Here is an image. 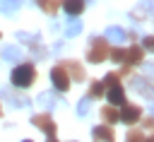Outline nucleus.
<instances>
[{
	"label": "nucleus",
	"mask_w": 154,
	"mask_h": 142,
	"mask_svg": "<svg viewBox=\"0 0 154 142\" xmlns=\"http://www.w3.org/2000/svg\"><path fill=\"white\" fill-rule=\"evenodd\" d=\"M63 10L75 19V17H79L84 12V0H63Z\"/></svg>",
	"instance_id": "f8f14e48"
},
{
	"label": "nucleus",
	"mask_w": 154,
	"mask_h": 142,
	"mask_svg": "<svg viewBox=\"0 0 154 142\" xmlns=\"http://www.w3.org/2000/svg\"><path fill=\"white\" fill-rule=\"evenodd\" d=\"M144 142H154V135H152V137H147V140H144Z\"/></svg>",
	"instance_id": "cd10ccee"
},
{
	"label": "nucleus",
	"mask_w": 154,
	"mask_h": 142,
	"mask_svg": "<svg viewBox=\"0 0 154 142\" xmlns=\"http://www.w3.org/2000/svg\"><path fill=\"white\" fill-rule=\"evenodd\" d=\"M108 58H113L116 63H123V60H125V48H120V46H116V48H111V53H108Z\"/></svg>",
	"instance_id": "6ab92c4d"
},
{
	"label": "nucleus",
	"mask_w": 154,
	"mask_h": 142,
	"mask_svg": "<svg viewBox=\"0 0 154 142\" xmlns=\"http://www.w3.org/2000/svg\"><path fill=\"white\" fill-rule=\"evenodd\" d=\"M24 142H31V140H24Z\"/></svg>",
	"instance_id": "c756f323"
},
{
	"label": "nucleus",
	"mask_w": 154,
	"mask_h": 142,
	"mask_svg": "<svg viewBox=\"0 0 154 142\" xmlns=\"http://www.w3.org/2000/svg\"><path fill=\"white\" fill-rule=\"evenodd\" d=\"M103 39H106V41H113V43L118 46V43H123V41L128 39V31H125V29H120V26H108Z\"/></svg>",
	"instance_id": "ddd939ff"
},
{
	"label": "nucleus",
	"mask_w": 154,
	"mask_h": 142,
	"mask_svg": "<svg viewBox=\"0 0 154 142\" xmlns=\"http://www.w3.org/2000/svg\"><path fill=\"white\" fill-rule=\"evenodd\" d=\"M19 7V0H0V10L2 12H14Z\"/></svg>",
	"instance_id": "aec40b11"
},
{
	"label": "nucleus",
	"mask_w": 154,
	"mask_h": 142,
	"mask_svg": "<svg viewBox=\"0 0 154 142\" xmlns=\"http://www.w3.org/2000/svg\"><path fill=\"white\" fill-rule=\"evenodd\" d=\"M132 89H135V91H140L144 99L154 101V87H152L144 77H132Z\"/></svg>",
	"instance_id": "0eeeda50"
},
{
	"label": "nucleus",
	"mask_w": 154,
	"mask_h": 142,
	"mask_svg": "<svg viewBox=\"0 0 154 142\" xmlns=\"http://www.w3.org/2000/svg\"><path fill=\"white\" fill-rule=\"evenodd\" d=\"M79 31H82V22H79V19L75 17V19H72V22L67 24V29H65V34H67V36H77Z\"/></svg>",
	"instance_id": "a211bd4d"
},
{
	"label": "nucleus",
	"mask_w": 154,
	"mask_h": 142,
	"mask_svg": "<svg viewBox=\"0 0 154 142\" xmlns=\"http://www.w3.org/2000/svg\"><path fill=\"white\" fill-rule=\"evenodd\" d=\"M31 123L38 128V130H43L46 135H55V120H53V116L48 113V111H41V113H36V116H31Z\"/></svg>",
	"instance_id": "20e7f679"
},
{
	"label": "nucleus",
	"mask_w": 154,
	"mask_h": 142,
	"mask_svg": "<svg viewBox=\"0 0 154 142\" xmlns=\"http://www.w3.org/2000/svg\"><path fill=\"white\" fill-rule=\"evenodd\" d=\"M106 96H108L111 106H123L125 103V89L120 87V82L113 84V87H106Z\"/></svg>",
	"instance_id": "423d86ee"
},
{
	"label": "nucleus",
	"mask_w": 154,
	"mask_h": 142,
	"mask_svg": "<svg viewBox=\"0 0 154 142\" xmlns=\"http://www.w3.org/2000/svg\"><path fill=\"white\" fill-rule=\"evenodd\" d=\"M48 142H58V140H55V135H48Z\"/></svg>",
	"instance_id": "bb28decb"
},
{
	"label": "nucleus",
	"mask_w": 154,
	"mask_h": 142,
	"mask_svg": "<svg viewBox=\"0 0 154 142\" xmlns=\"http://www.w3.org/2000/svg\"><path fill=\"white\" fill-rule=\"evenodd\" d=\"M10 79H12V84H14V87L26 89V87H31V84H34V79H36V67H34L31 63H19V65H14V70H12Z\"/></svg>",
	"instance_id": "f257e3e1"
},
{
	"label": "nucleus",
	"mask_w": 154,
	"mask_h": 142,
	"mask_svg": "<svg viewBox=\"0 0 154 142\" xmlns=\"http://www.w3.org/2000/svg\"><path fill=\"white\" fill-rule=\"evenodd\" d=\"M2 58L10 60V63H19V60H22V51H19L17 46H5V48H2Z\"/></svg>",
	"instance_id": "2eb2a0df"
},
{
	"label": "nucleus",
	"mask_w": 154,
	"mask_h": 142,
	"mask_svg": "<svg viewBox=\"0 0 154 142\" xmlns=\"http://www.w3.org/2000/svg\"><path fill=\"white\" fill-rule=\"evenodd\" d=\"M144 70H147V75H149V77H154V65H147Z\"/></svg>",
	"instance_id": "a878e982"
},
{
	"label": "nucleus",
	"mask_w": 154,
	"mask_h": 142,
	"mask_svg": "<svg viewBox=\"0 0 154 142\" xmlns=\"http://www.w3.org/2000/svg\"><path fill=\"white\" fill-rule=\"evenodd\" d=\"M51 82H53L55 91H67L72 79H70V75H67V70H65L63 65H55V67L51 70Z\"/></svg>",
	"instance_id": "7ed1b4c3"
},
{
	"label": "nucleus",
	"mask_w": 154,
	"mask_h": 142,
	"mask_svg": "<svg viewBox=\"0 0 154 142\" xmlns=\"http://www.w3.org/2000/svg\"><path fill=\"white\" fill-rule=\"evenodd\" d=\"M101 84H103V87H113V84H118V72H108L106 79H103Z\"/></svg>",
	"instance_id": "b1692460"
},
{
	"label": "nucleus",
	"mask_w": 154,
	"mask_h": 142,
	"mask_svg": "<svg viewBox=\"0 0 154 142\" xmlns=\"http://www.w3.org/2000/svg\"><path fill=\"white\" fill-rule=\"evenodd\" d=\"M113 130H111V125H96L94 130H91V140L94 142H113Z\"/></svg>",
	"instance_id": "9d476101"
},
{
	"label": "nucleus",
	"mask_w": 154,
	"mask_h": 142,
	"mask_svg": "<svg viewBox=\"0 0 154 142\" xmlns=\"http://www.w3.org/2000/svg\"><path fill=\"white\" fill-rule=\"evenodd\" d=\"M36 5L46 12V14H55L58 10H60V5H63V0H36Z\"/></svg>",
	"instance_id": "4468645a"
},
{
	"label": "nucleus",
	"mask_w": 154,
	"mask_h": 142,
	"mask_svg": "<svg viewBox=\"0 0 154 142\" xmlns=\"http://www.w3.org/2000/svg\"><path fill=\"white\" fill-rule=\"evenodd\" d=\"M152 113H154V108H152Z\"/></svg>",
	"instance_id": "7c9ffc66"
},
{
	"label": "nucleus",
	"mask_w": 154,
	"mask_h": 142,
	"mask_svg": "<svg viewBox=\"0 0 154 142\" xmlns=\"http://www.w3.org/2000/svg\"><path fill=\"white\" fill-rule=\"evenodd\" d=\"M111 48H108V41L103 36H94L89 41V51H87V60L89 63H103L108 58Z\"/></svg>",
	"instance_id": "f03ea898"
},
{
	"label": "nucleus",
	"mask_w": 154,
	"mask_h": 142,
	"mask_svg": "<svg viewBox=\"0 0 154 142\" xmlns=\"http://www.w3.org/2000/svg\"><path fill=\"white\" fill-rule=\"evenodd\" d=\"M101 118H103L106 125L118 123V108H116V106H103V108H101Z\"/></svg>",
	"instance_id": "dca6fc26"
},
{
	"label": "nucleus",
	"mask_w": 154,
	"mask_h": 142,
	"mask_svg": "<svg viewBox=\"0 0 154 142\" xmlns=\"http://www.w3.org/2000/svg\"><path fill=\"white\" fill-rule=\"evenodd\" d=\"M60 65H63L65 70H70V72H67L70 79H75V82H82V79H84V67H82L77 60H63Z\"/></svg>",
	"instance_id": "1a4fd4ad"
},
{
	"label": "nucleus",
	"mask_w": 154,
	"mask_h": 142,
	"mask_svg": "<svg viewBox=\"0 0 154 142\" xmlns=\"http://www.w3.org/2000/svg\"><path fill=\"white\" fill-rule=\"evenodd\" d=\"M38 103H46V111H51V108L55 106V101H53L51 94H41V96H38Z\"/></svg>",
	"instance_id": "4be33fe9"
},
{
	"label": "nucleus",
	"mask_w": 154,
	"mask_h": 142,
	"mask_svg": "<svg viewBox=\"0 0 154 142\" xmlns=\"http://www.w3.org/2000/svg\"><path fill=\"white\" fill-rule=\"evenodd\" d=\"M101 94H106V87L101 82H91L89 84V99H99Z\"/></svg>",
	"instance_id": "f3484780"
},
{
	"label": "nucleus",
	"mask_w": 154,
	"mask_h": 142,
	"mask_svg": "<svg viewBox=\"0 0 154 142\" xmlns=\"http://www.w3.org/2000/svg\"><path fill=\"white\" fill-rule=\"evenodd\" d=\"M142 58H144V51L140 48V46H132V48H128L125 51V67H132V65H140L142 63Z\"/></svg>",
	"instance_id": "9b49d317"
},
{
	"label": "nucleus",
	"mask_w": 154,
	"mask_h": 142,
	"mask_svg": "<svg viewBox=\"0 0 154 142\" xmlns=\"http://www.w3.org/2000/svg\"><path fill=\"white\" fill-rule=\"evenodd\" d=\"M0 116H2V103H0Z\"/></svg>",
	"instance_id": "c85d7f7f"
},
{
	"label": "nucleus",
	"mask_w": 154,
	"mask_h": 142,
	"mask_svg": "<svg viewBox=\"0 0 154 142\" xmlns=\"http://www.w3.org/2000/svg\"><path fill=\"white\" fill-rule=\"evenodd\" d=\"M142 48H147V51H152V53H154V36H144Z\"/></svg>",
	"instance_id": "393cba45"
},
{
	"label": "nucleus",
	"mask_w": 154,
	"mask_h": 142,
	"mask_svg": "<svg viewBox=\"0 0 154 142\" xmlns=\"http://www.w3.org/2000/svg\"><path fill=\"white\" fill-rule=\"evenodd\" d=\"M89 101H91V99L87 96V99H82V101L77 103V113H79V116H87V113H89Z\"/></svg>",
	"instance_id": "5701e85b"
},
{
	"label": "nucleus",
	"mask_w": 154,
	"mask_h": 142,
	"mask_svg": "<svg viewBox=\"0 0 154 142\" xmlns=\"http://www.w3.org/2000/svg\"><path fill=\"white\" fill-rule=\"evenodd\" d=\"M125 142H144V135H142V130H130Z\"/></svg>",
	"instance_id": "412c9836"
},
{
	"label": "nucleus",
	"mask_w": 154,
	"mask_h": 142,
	"mask_svg": "<svg viewBox=\"0 0 154 142\" xmlns=\"http://www.w3.org/2000/svg\"><path fill=\"white\" fill-rule=\"evenodd\" d=\"M154 14V0H140L137 7L132 10V17L135 19H147Z\"/></svg>",
	"instance_id": "6e6552de"
},
{
	"label": "nucleus",
	"mask_w": 154,
	"mask_h": 142,
	"mask_svg": "<svg viewBox=\"0 0 154 142\" xmlns=\"http://www.w3.org/2000/svg\"><path fill=\"white\" fill-rule=\"evenodd\" d=\"M140 116H142V108L135 106V103H123V111H118V120H123V123H128V125L137 123Z\"/></svg>",
	"instance_id": "39448f33"
}]
</instances>
